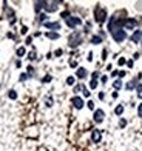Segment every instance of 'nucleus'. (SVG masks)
Listing matches in <instances>:
<instances>
[{
    "label": "nucleus",
    "mask_w": 142,
    "mask_h": 151,
    "mask_svg": "<svg viewBox=\"0 0 142 151\" xmlns=\"http://www.w3.org/2000/svg\"><path fill=\"white\" fill-rule=\"evenodd\" d=\"M117 65H119V66L127 65V59H125V57H119V59H117Z\"/></svg>",
    "instance_id": "obj_36"
},
{
    "label": "nucleus",
    "mask_w": 142,
    "mask_h": 151,
    "mask_svg": "<svg viewBox=\"0 0 142 151\" xmlns=\"http://www.w3.org/2000/svg\"><path fill=\"white\" fill-rule=\"evenodd\" d=\"M71 104H73V106L76 109H82L85 106V100H84V97H80V96H73Z\"/></svg>",
    "instance_id": "obj_10"
},
{
    "label": "nucleus",
    "mask_w": 142,
    "mask_h": 151,
    "mask_svg": "<svg viewBox=\"0 0 142 151\" xmlns=\"http://www.w3.org/2000/svg\"><path fill=\"white\" fill-rule=\"evenodd\" d=\"M111 97H113V99H117V97H119V91H114V93L111 94Z\"/></svg>",
    "instance_id": "obj_52"
},
{
    "label": "nucleus",
    "mask_w": 142,
    "mask_h": 151,
    "mask_svg": "<svg viewBox=\"0 0 142 151\" xmlns=\"http://www.w3.org/2000/svg\"><path fill=\"white\" fill-rule=\"evenodd\" d=\"M141 56H142V54H141L139 51H136V52H134V54H133V60H138V59H139Z\"/></svg>",
    "instance_id": "obj_48"
},
{
    "label": "nucleus",
    "mask_w": 142,
    "mask_h": 151,
    "mask_svg": "<svg viewBox=\"0 0 142 151\" xmlns=\"http://www.w3.org/2000/svg\"><path fill=\"white\" fill-rule=\"evenodd\" d=\"M85 105H86V108H88V109H91V111H94V109H96V105H94L93 100H88Z\"/></svg>",
    "instance_id": "obj_32"
},
{
    "label": "nucleus",
    "mask_w": 142,
    "mask_h": 151,
    "mask_svg": "<svg viewBox=\"0 0 142 151\" xmlns=\"http://www.w3.org/2000/svg\"><path fill=\"white\" fill-rule=\"evenodd\" d=\"M0 88H2V83H0Z\"/></svg>",
    "instance_id": "obj_56"
},
{
    "label": "nucleus",
    "mask_w": 142,
    "mask_h": 151,
    "mask_svg": "<svg viewBox=\"0 0 142 151\" xmlns=\"http://www.w3.org/2000/svg\"><path fill=\"white\" fill-rule=\"evenodd\" d=\"M136 111H138V117H141V119H142V102L138 105V109H136Z\"/></svg>",
    "instance_id": "obj_42"
},
{
    "label": "nucleus",
    "mask_w": 142,
    "mask_h": 151,
    "mask_svg": "<svg viewBox=\"0 0 142 151\" xmlns=\"http://www.w3.org/2000/svg\"><path fill=\"white\" fill-rule=\"evenodd\" d=\"M97 79H100V73L99 71H93L91 73V80H97Z\"/></svg>",
    "instance_id": "obj_34"
},
{
    "label": "nucleus",
    "mask_w": 142,
    "mask_h": 151,
    "mask_svg": "<svg viewBox=\"0 0 142 151\" xmlns=\"http://www.w3.org/2000/svg\"><path fill=\"white\" fill-rule=\"evenodd\" d=\"M97 34H99V36H100V37H102L104 40H105V37H107V32H105L104 29H99V32H97Z\"/></svg>",
    "instance_id": "obj_47"
},
{
    "label": "nucleus",
    "mask_w": 142,
    "mask_h": 151,
    "mask_svg": "<svg viewBox=\"0 0 142 151\" xmlns=\"http://www.w3.org/2000/svg\"><path fill=\"white\" fill-rule=\"evenodd\" d=\"M134 91H136V97L142 100V83H139V85L136 86V90H134Z\"/></svg>",
    "instance_id": "obj_29"
},
{
    "label": "nucleus",
    "mask_w": 142,
    "mask_h": 151,
    "mask_svg": "<svg viewBox=\"0 0 142 151\" xmlns=\"http://www.w3.org/2000/svg\"><path fill=\"white\" fill-rule=\"evenodd\" d=\"M139 79H142V73H139L136 77H133L131 80L127 82V83H125V90H127V91H134V90H136V86L141 83Z\"/></svg>",
    "instance_id": "obj_7"
},
{
    "label": "nucleus",
    "mask_w": 142,
    "mask_h": 151,
    "mask_svg": "<svg viewBox=\"0 0 142 151\" xmlns=\"http://www.w3.org/2000/svg\"><path fill=\"white\" fill-rule=\"evenodd\" d=\"M85 85L84 83H76L73 86V93H74V96H79V93H84V90H85Z\"/></svg>",
    "instance_id": "obj_17"
},
{
    "label": "nucleus",
    "mask_w": 142,
    "mask_h": 151,
    "mask_svg": "<svg viewBox=\"0 0 142 151\" xmlns=\"http://www.w3.org/2000/svg\"><path fill=\"white\" fill-rule=\"evenodd\" d=\"M90 43L91 45H100V43H104V39L99 36V34H93V36L90 37Z\"/></svg>",
    "instance_id": "obj_16"
},
{
    "label": "nucleus",
    "mask_w": 142,
    "mask_h": 151,
    "mask_svg": "<svg viewBox=\"0 0 142 151\" xmlns=\"http://www.w3.org/2000/svg\"><path fill=\"white\" fill-rule=\"evenodd\" d=\"M53 56L54 57H62L63 56V50H62V48H59V50H56V51L53 52Z\"/></svg>",
    "instance_id": "obj_31"
},
{
    "label": "nucleus",
    "mask_w": 142,
    "mask_h": 151,
    "mask_svg": "<svg viewBox=\"0 0 142 151\" xmlns=\"http://www.w3.org/2000/svg\"><path fill=\"white\" fill-rule=\"evenodd\" d=\"M99 86V82L97 80H90V90H96Z\"/></svg>",
    "instance_id": "obj_33"
},
{
    "label": "nucleus",
    "mask_w": 142,
    "mask_h": 151,
    "mask_svg": "<svg viewBox=\"0 0 142 151\" xmlns=\"http://www.w3.org/2000/svg\"><path fill=\"white\" fill-rule=\"evenodd\" d=\"M16 54H17V57L19 59H22L26 56V50H25V46H19L17 50H16Z\"/></svg>",
    "instance_id": "obj_23"
},
{
    "label": "nucleus",
    "mask_w": 142,
    "mask_h": 151,
    "mask_svg": "<svg viewBox=\"0 0 142 151\" xmlns=\"http://www.w3.org/2000/svg\"><path fill=\"white\" fill-rule=\"evenodd\" d=\"M111 39H113L116 43H124L125 40L128 39V34H127V31H125L124 28H119V29H116V31L111 32Z\"/></svg>",
    "instance_id": "obj_4"
},
{
    "label": "nucleus",
    "mask_w": 142,
    "mask_h": 151,
    "mask_svg": "<svg viewBox=\"0 0 142 151\" xmlns=\"http://www.w3.org/2000/svg\"><path fill=\"white\" fill-rule=\"evenodd\" d=\"M86 59H88V62H93V52H88V56H86Z\"/></svg>",
    "instance_id": "obj_53"
},
{
    "label": "nucleus",
    "mask_w": 142,
    "mask_h": 151,
    "mask_svg": "<svg viewBox=\"0 0 142 151\" xmlns=\"http://www.w3.org/2000/svg\"><path fill=\"white\" fill-rule=\"evenodd\" d=\"M43 26L48 31H54V32H59L60 28H62V23L59 22V20H48L46 23H43Z\"/></svg>",
    "instance_id": "obj_8"
},
{
    "label": "nucleus",
    "mask_w": 142,
    "mask_h": 151,
    "mask_svg": "<svg viewBox=\"0 0 142 151\" xmlns=\"http://www.w3.org/2000/svg\"><path fill=\"white\" fill-rule=\"evenodd\" d=\"M125 74H127L125 71H119V76H117V79H124V77H125Z\"/></svg>",
    "instance_id": "obj_51"
},
{
    "label": "nucleus",
    "mask_w": 142,
    "mask_h": 151,
    "mask_svg": "<svg viewBox=\"0 0 142 151\" xmlns=\"http://www.w3.org/2000/svg\"><path fill=\"white\" fill-rule=\"evenodd\" d=\"M100 59H102L104 62L108 59V50H107V48H104V50H102V56H100Z\"/></svg>",
    "instance_id": "obj_35"
},
{
    "label": "nucleus",
    "mask_w": 142,
    "mask_h": 151,
    "mask_svg": "<svg viewBox=\"0 0 142 151\" xmlns=\"http://www.w3.org/2000/svg\"><path fill=\"white\" fill-rule=\"evenodd\" d=\"M32 43V36H28L25 39V45H31Z\"/></svg>",
    "instance_id": "obj_46"
},
{
    "label": "nucleus",
    "mask_w": 142,
    "mask_h": 151,
    "mask_svg": "<svg viewBox=\"0 0 142 151\" xmlns=\"http://www.w3.org/2000/svg\"><path fill=\"white\" fill-rule=\"evenodd\" d=\"M104 120H105V111L102 108H96L93 111V122L100 125V123H104Z\"/></svg>",
    "instance_id": "obj_6"
},
{
    "label": "nucleus",
    "mask_w": 142,
    "mask_h": 151,
    "mask_svg": "<svg viewBox=\"0 0 142 151\" xmlns=\"http://www.w3.org/2000/svg\"><path fill=\"white\" fill-rule=\"evenodd\" d=\"M97 97H99V100H105V93L104 91H99L97 93Z\"/></svg>",
    "instance_id": "obj_45"
},
{
    "label": "nucleus",
    "mask_w": 142,
    "mask_h": 151,
    "mask_svg": "<svg viewBox=\"0 0 142 151\" xmlns=\"http://www.w3.org/2000/svg\"><path fill=\"white\" fill-rule=\"evenodd\" d=\"M128 39H130V42H131V43L139 45V43L142 42V29H141V28L134 29V31H133V34H131V36L128 37Z\"/></svg>",
    "instance_id": "obj_9"
},
{
    "label": "nucleus",
    "mask_w": 142,
    "mask_h": 151,
    "mask_svg": "<svg viewBox=\"0 0 142 151\" xmlns=\"http://www.w3.org/2000/svg\"><path fill=\"white\" fill-rule=\"evenodd\" d=\"M105 70H107V71H113V65H111V63H110V65H107Z\"/></svg>",
    "instance_id": "obj_55"
},
{
    "label": "nucleus",
    "mask_w": 142,
    "mask_h": 151,
    "mask_svg": "<svg viewBox=\"0 0 142 151\" xmlns=\"http://www.w3.org/2000/svg\"><path fill=\"white\" fill-rule=\"evenodd\" d=\"M28 32V26H22V29H20V34H26Z\"/></svg>",
    "instance_id": "obj_50"
},
{
    "label": "nucleus",
    "mask_w": 142,
    "mask_h": 151,
    "mask_svg": "<svg viewBox=\"0 0 142 151\" xmlns=\"http://www.w3.org/2000/svg\"><path fill=\"white\" fill-rule=\"evenodd\" d=\"M45 6H46V2L45 0H39V2H34V11L37 14H40L42 11H45Z\"/></svg>",
    "instance_id": "obj_14"
},
{
    "label": "nucleus",
    "mask_w": 142,
    "mask_h": 151,
    "mask_svg": "<svg viewBox=\"0 0 142 151\" xmlns=\"http://www.w3.org/2000/svg\"><path fill=\"white\" fill-rule=\"evenodd\" d=\"M46 22H48V14H46V12H40V14H37V17H36V23L37 25L43 26V23H46Z\"/></svg>",
    "instance_id": "obj_15"
},
{
    "label": "nucleus",
    "mask_w": 142,
    "mask_h": 151,
    "mask_svg": "<svg viewBox=\"0 0 142 151\" xmlns=\"http://www.w3.org/2000/svg\"><path fill=\"white\" fill-rule=\"evenodd\" d=\"M66 85L74 86L76 85V77H74V76H68V77H66Z\"/></svg>",
    "instance_id": "obj_26"
},
{
    "label": "nucleus",
    "mask_w": 142,
    "mask_h": 151,
    "mask_svg": "<svg viewBox=\"0 0 142 151\" xmlns=\"http://www.w3.org/2000/svg\"><path fill=\"white\" fill-rule=\"evenodd\" d=\"M8 97H9L11 100H17L19 94H17V91H16V90H9V91H8Z\"/></svg>",
    "instance_id": "obj_25"
},
{
    "label": "nucleus",
    "mask_w": 142,
    "mask_h": 151,
    "mask_svg": "<svg viewBox=\"0 0 142 151\" xmlns=\"http://www.w3.org/2000/svg\"><path fill=\"white\" fill-rule=\"evenodd\" d=\"M74 77L79 79V80H85L86 77H88V70L84 68V66H79L76 70V76H74Z\"/></svg>",
    "instance_id": "obj_12"
},
{
    "label": "nucleus",
    "mask_w": 142,
    "mask_h": 151,
    "mask_svg": "<svg viewBox=\"0 0 142 151\" xmlns=\"http://www.w3.org/2000/svg\"><path fill=\"white\" fill-rule=\"evenodd\" d=\"M124 111H125V105L124 104H119V105H116V108H114V114L116 116H122Z\"/></svg>",
    "instance_id": "obj_22"
},
{
    "label": "nucleus",
    "mask_w": 142,
    "mask_h": 151,
    "mask_svg": "<svg viewBox=\"0 0 142 151\" xmlns=\"http://www.w3.org/2000/svg\"><path fill=\"white\" fill-rule=\"evenodd\" d=\"M45 37L50 39V40H57L60 37V34L59 32H54V31H46L45 32Z\"/></svg>",
    "instance_id": "obj_20"
},
{
    "label": "nucleus",
    "mask_w": 142,
    "mask_h": 151,
    "mask_svg": "<svg viewBox=\"0 0 142 151\" xmlns=\"http://www.w3.org/2000/svg\"><path fill=\"white\" fill-rule=\"evenodd\" d=\"M125 127H127V119L120 117V120H119V128H125Z\"/></svg>",
    "instance_id": "obj_37"
},
{
    "label": "nucleus",
    "mask_w": 142,
    "mask_h": 151,
    "mask_svg": "<svg viewBox=\"0 0 142 151\" xmlns=\"http://www.w3.org/2000/svg\"><path fill=\"white\" fill-rule=\"evenodd\" d=\"M93 16H94V22L99 23V25H104L105 22H108V11H107V8H104V6H100V5L94 6Z\"/></svg>",
    "instance_id": "obj_2"
},
{
    "label": "nucleus",
    "mask_w": 142,
    "mask_h": 151,
    "mask_svg": "<svg viewBox=\"0 0 142 151\" xmlns=\"http://www.w3.org/2000/svg\"><path fill=\"white\" fill-rule=\"evenodd\" d=\"M134 8H136V11L142 12V2H136V3H134Z\"/></svg>",
    "instance_id": "obj_44"
},
{
    "label": "nucleus",
    "mask_w": 142,
    "mask_h": 151,
    "mask_svg": "<svg viewBox=\"0 0 142 151\" xmlns=\"http://www.w3.org/2000/svg\"><path fill=\"white\" fill-rule=\"evenodd\" d=\"M26 80H30V76L26 74V73H22L19 76V82H26Z\"/></svg>",
    "instance_id": "obj_30"
},
{
    "label": "nucleus",
    "mask_w": 142,
    "mask_h": 151,
    "mask_svg": "<svg viewBox=\"0 0 142 151\" xmlns=\"http://www.w3.org/2000/svg\"><path fill=\"white\" fill-rule=\"evenodd\" d=\"M100 140H102V131L97 129V128L91 129V142L93 143H99Z\"/></svg>",
    "instance_id": "obj_13"
},
{
    "label": "nucleus",
    "mask_w": 142,
    "mask_h": 151,
    "mask_svg": "<svg viewBox=\"0 0 142 151\" xmlns=\"http://www.w3.org/2000/svg\"><path fill=\"white\" fill-rule=\"evenodd\" d=\"M82 96H84V97H86V99H90V96H91V91L88 90V88H85V90H84V93H82Z\"/></svg>",
    "instance_id": "obj_39"
},
{
    "label": "nucleus",
    "mask_w": 142,
    "mask_h": 151,
    "mask_svg": "<svg viewBox=\"0 0 142 151\" xmlns=\"http://www.w3.org/2000/svg\"><path fill=\"white\" fill-rule=\"evenodd\" d=\"M70 16H71V12H70V11H63L62 14H60V17H62L63 20H66V19H68Z\"/></svg>",
    "instance_id": "obj_40"
},
{
    "label": "nucleus",
    "mask_w": 142,
    "mask_h": 151,
    "mask_svg": "<svg viewBox=\"0 0 142 151\" xmlns=\"http://www.w3.org/2000/svg\"><path fill=\"white\" fill-rule=\"evenodd\" d=\"M119 76V70H113L111 71V77H117Z\"/></svg>",
    "instance_id": "obj_49"
},
{
    "label": "nucleus",
    "mask_w": 142,
    "mask_h": 151,
    "mask_svg": "<svg viewBox=\"0 0 142 151\" xmlns=\"http://www.w3.org/2000/svg\"><path fill=\"white\" fill-rule=\"evenodd\" d=\"M26 74L30 76V79H34L37 76V71H36V68L32 65H28V66H26Z\"/></svg>",
    "instance_id": "obj_18"
},
{
    "label": "nucleus",
    "mask_w": 142,
    "mask_h": 151,
    "mask_svg": "<svg viewBox=\"0 0 142 151\" xmlns=\"http://www.w3.org/2000/svg\"><path fill=\"white\" fill-rule=\"evenodd\" d=\"M65 25L68 26V28H71V29H77L80 25H82V19H80L79 16H70L68 19L65 20Z\"/></svg>",
    "instance_id": "obj_5"
},
{
    "label": "nucleus",
    "mask_w": 142,
    "mask_h": 151,
    "mask_svg": "<svg viewBox=\"0 0 142 151\" xmlns=\"http://www.w3.org/2000/svg\"><path fill=\"white\" fill-rule=\"evenodd\" d=\"M91 28H93L91 22H86V23L84 25V34H90V32H91Z\"/></svg>",
    "instance_id": "obj_27"
},
{
    "label": "nucleus",
    "mask_w": 142,
    "mask_h": 151,
    "mask_svg": "<svg viewBox=\"0 0 142 151\" xmlns=\"http://www.w3.org/2000/svg\"><path fill=\"white\" fill-rule=\"evenodd\" d=\"M127 66H128V70H131V68L134 66V60L133 59H127Z\"/></svg>",
    "instance_id": "obj_38"
},
{
    "label": "nucleus",
    "mask_w": 142,
    "mask_h": 151,
    "mask_svg": "<svg viewBox=\"0 0 142 151\" xmlns=\"http://www.w3.org/2000/svg\"><path fill=\"white\" fill-rule=\"evenodd\" d=\"M122 86H124L122 79H116V80H113V88H114V91H119Z\"/></svg>",
    "instance_id": "obj_21"
},
{
    "label": "nucleus",
    "mask_w": 142,
    "mask_h": 151,
    "mask_svg": "<svg viewBox=\"0 0 142 151\" xmlns=\"http://www.w3.org/2000/svg\"><path fill=\"white\" fill-rule=\"evenodd\" d=\"M59 5H62V2H46V6H45V11L43 12H46V14H51V12H56V11H59Z\"/></svg>",
    "instance_id": "obj_11"
},
{
    "label": "nucleus",
    "mask_w": 142,
    "mask_h": 151,
    "mask_svg": "<svg viewBox=\"0 0 142 151\" xmlns=\"http://www.w3.org/2000/svg\"><path fill=\"white\" fill-rule=\"evenodd\" d=\"M26 59H28L30 62H34V60H39V57H37V51L34 50V48H32V50L26 54Z\"/></svg>",
    "instance_id": "obj_19"
},
{
    "label": "nucleus",
    "mask_w": 142,
    "mask_h": 151,
    "mask_svg": "<svg viewBox=\"0 0 142 151\" xmlns=\"http://www.w3.org/2000/svg\"><path fill=\"white\" fill-rule=\"evenodd\" d=\"M70 66H71V68H76V70H77V68H79V65H77V62L74 60V59H71V60H70Z\"/></svg>",
    "instance_id": "obj_43"
},
{
    "label": "nucleus",
    "mask_w": 142,
    "mask_h": 151,
    "mask_svg": "<svg viewBox=\"0 0 142 151\" xmlns=\"http://www.w3.org/2000/svg\"><path fill=\"white\" fill-rule=\"evenodd\" d=\"M100 83H102V85L108 83V76H100Z\"/></svg>",
    "instance_id": "obj_41"
},
{
    "label": "nucleus",
    "mask_w": 142,
    "mask_h": 151,
    "mask_svg": "<svg viewBox=\"0 0 142 151\" xmlns=\"http://www.w3.org/2000/svg\"><path fill=\"white\" fill-rule=\"evenodd\" d=\"M53 105H54V97H53V96H45V106L51 108Z\"/></svg>",
    "instance_id": "obj_24"
},
{
    "label": "nucleus",
    "mask_w": 142,
    "mask_h": 151,
    "mask_svg": "<svg viewBox=\"0 0 142 151\" xmlns=\"http://www.w3.org/2000/svg\"><path fill=\"white\" fill-rule=\"evenodd\" d=\"M51 80H53V76H51V74H46V76H43V77L40 79V82H42V83H50Z\"/></svg>",
    "instance_id": "obj_28"
},
{
    "label": "nucleus",
    "mask_w": 142,
    "mask_h": 151,
    "mask_svg": "<svg viewBox=\"0 0 142 151\" xmlns=\"http://www.w3.org/2000/svg\"><path fill=\"white\" fill-rule=\"evenodd\" d=\"M84 32L82 31H73L68 39H66V43H68V46L71 48V50H77V48L84 43Z\"/></svg>",
    "instance_id": "obj_1"
},
{
    "label": "nucleus",
    "mask_w": 142,
    "mask_h": 151,
    "mask_svg": "<svg viewBox=\"0 0 142 151\" xmlns=\"http://www.w3.org/2000/svg\"><path fill=\"white\" fill-rule=\"evenodd\" d=\"M16 66H17V68H22V62H20L19 59L16 60Z\"/></svg>",
    "instance_id": "obj_54"
},
{
    "label": "nucleus",
    "mask_w": 142,
    "mask_h": 151,
    "mask_svg": "<svg viewBox=\"0 0 142 151\" xmlns=\"http://www.w3.org/2000/svg\"><path fill=\"white\" fill-rule=\"evenodd\" d=\"M139 25H141V20L136 17H125L124 19V29L125 31H134V29H138Z\"/></svg>",
    "instance_id": "obj_3"
}]
</instances>
